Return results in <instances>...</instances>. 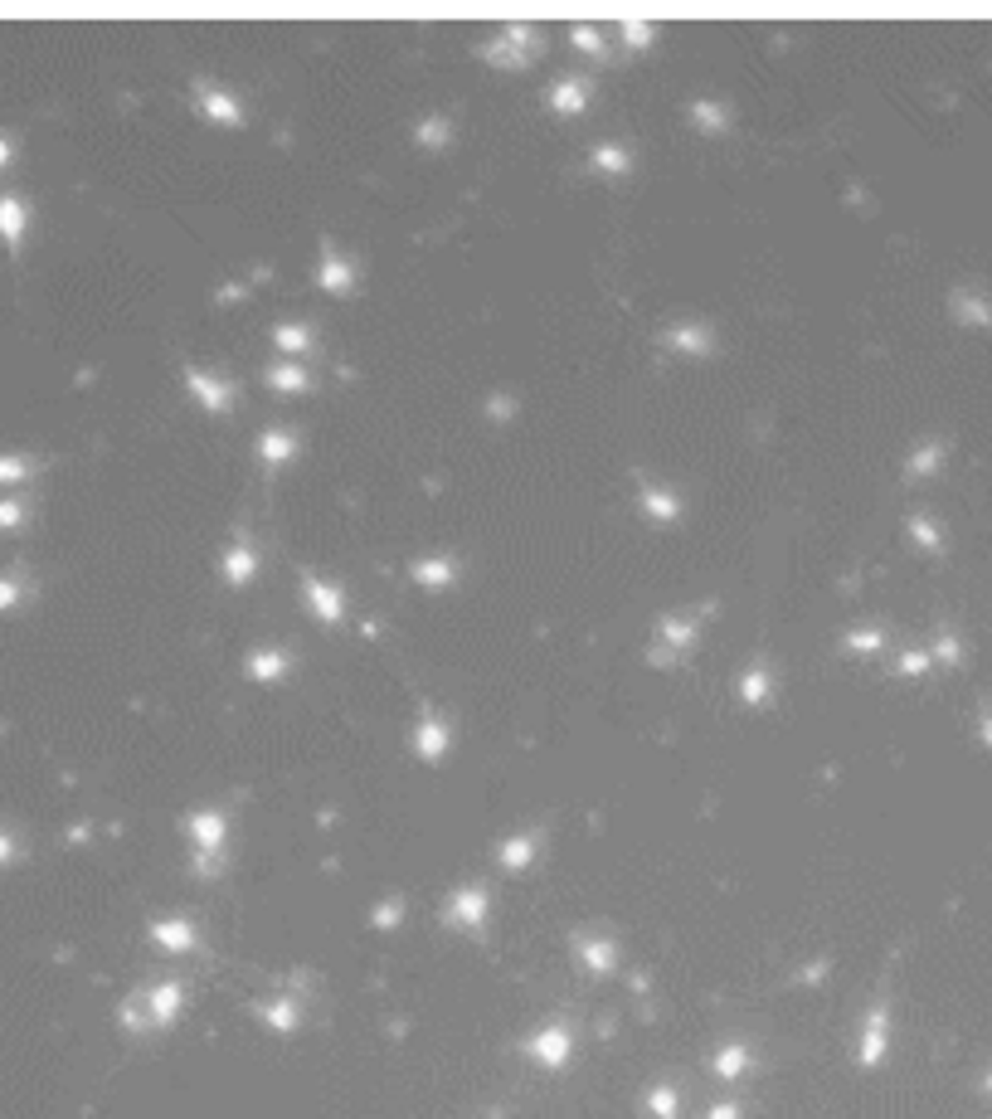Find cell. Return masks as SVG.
Masks as SVG:
<instances>
[{"mask_svg":"<svg viewBox=\"0 0 992 1119\" xmlns=\"http://www.w3.org/2000/svg\"><path fill=\"white\" fill-rule=\"evenodd\" d=\"M20 229H24L20 205L15 200H0V234H5V239H20Z\"/></svg>","mask_w":992,"mask_h":1119,"instance_id":"cell-1","label":"cell"},{"mask_svg":"<svg viewBox=\"0 0 992 1119\" xmlns=\"http://www.w3.org/2000/svg\"><path fill=\"white\" fill-rule=\"evenodd\" d=\"M20 473H24V467H20V463H10V458H5V463H0V477H20Z\"/></svg>","mask_w":992,"mask_h":1119,"instance_id":"cell-2","label":"cell"},{"mask_svg":"<svg viewBox=\"0 0 992 1119\" xmlns=\"http://www.w3.org/2000/svg\"><path fill=\"white\" fill-rule=\"evenodd\" d=\"M0 161H5V141H0Z\"/></svg>","mask_w":992,"mask_h":1119,"instance_id":"cell-3","label":"cell"}]
</instances>
